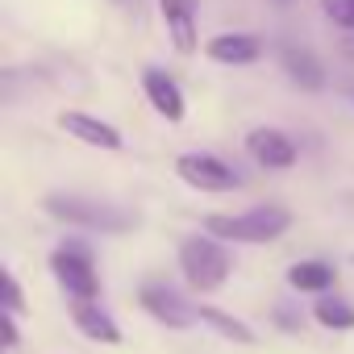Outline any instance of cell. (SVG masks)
<instances>
[{
    "label": "cell",
    "mask_w": 354,
    "mask_h": 354,
    "mask_svg": "<svg viewBox=\"0 0 354 354\" xmlns=\"http://www.w3.org/2000/svg\"><path fill=\"white\" fill-rule=\"evenodd\" d=\"M46 213L75 225V230H92V234H125V230H133V217L125 209L104 205V201H88V196H71V192H50Z\"/></svg>",
    "instance_id": "obj_1"
},
{
    "label": "cell",
    "mask_w": 354,
    "mask_h": 354,
    "mask_svg": "<svg viewBox=\"0 0 354 354\" xmlns=\"http://www.w3.org/2000/svg\"><path fill=\"white\" fill-rule=\"evenodd\" d=\"M180 271H184V279H188L196 292H217V288L230 279L234 259H230V250H225L221 242H213V238H188V242L180 246Z\"/></svg>",
    "instance_id": "obj_2"
},
{
    "label": "cell",
    "mask_w": 354,
    "mask_h": 354,
    "mask_svg": "<svg viewBox=\"0 0 354 354\" xmlns=\"http://www.w3.org/2000/svg\"><path fill=\"white\" fill-rule=\"evenodd\" d=\"M292 225V213L279 209V205H263V209H250L242 217H209V234L213 238H230V242H275L283 230Z\"/></svg>",
    "instance_id": "obj_3"
},
{
    "label": "cell",
    "mask_w": 354,
    "mask_h": 354,
    "mask_svg": "<svg viewBox=\"0 0 354 354\" xmlns=\"http://www.w3.org/2000/svg\"><path fill=\"white\" fill-rule=\"evenodd\" d=\"M50 271H55V279L67 288V296H75V300H96L100 279H96L92 250H88L84 242H63V246L50 254Z\"/></svg>",
    "instance_id": "obj_4"
},
{
    "label": "cell",
    "mask_w": 354,
    "mask_h": 354,
    "mask_svg": "<svg viewBox=\"0 0 354 354\" xmlns=\"http://www.w3.org/2000/svg\"><path fill=\"white\" fill-rule=\"evenodd\" d=\"M175 171H180L184 184H192V188H201V192H234V188L242 184L234 167H225L217 154H201V150L180 154V158H175Z\"/></svg>",
    "instance_id": "obj_5"
},
{
    "label": "cell",
    "mask_w": 354,
    "mask_h": 354,
    "mask_svg": "<svg viewBox=\"0 0 354 354\" xmlns=\"http://www.w3.org/2000/svg\"><path fill=\"white\" fill-rule=\"evenodd\" d=\"M142 308H146L154 321L171 325V329H188V325L196 321V308H192L180 292H175L171 283H158V279L142 283Z\"/></svg>",
    "instance_id": "obj_6"
},
{
    "label": "cell",
    "mask_w": 354,
    "mask_h": 354,
    "mask_svg": "<svg viewBox=\"0 0 354 354\" xmlns=\"http://www.w3.org/2000/svg\"><path fill=\"white\" fill-rule=\"evenodd\" d=\"M246 150H250V158H254L259 167H267V171H283V167L296 162V146H292V138L279 133V129H254V133L246 138Z\"/></svg>",
    "instance_id": "obj_7"
},
{
    "label": "cell",
    "mask_w": 354,
    "mask_h": 354,
    "mask_svg": "<svg viewBox=\"0 0 354 354\" xmlns=\"http://www.w3.org/2000/svg\"><path fill=\"white\" fill-rule=\"evenodd\" d=\"M162 21L180 55L196 50V0H162Z\"/></svg>",
    "instance_id": "obj_8"
},
{
    "label": "cell",
    "mask_w": 354,
    "mask_h": 354,
    "mask_svg": "<svg viewBox=\"0 0 354 354\" xmlns=\"http://www.w3.org/2000/svg\"><path fill=\"white\" fill-rule=\"evenodd\" d=\"M59 125H63L71 138L88 142V146H100V150H121V133H117L109 121H100V117H88V113H59Z\"/></svg>",
    "instance_id": "obj_9"
},
{
    "label": "cell",
    "mask_w": 354,
    "mask_h": 354,
    "mask_svg": "<svg viewBox=\"0 0 354 354\" xmlns=\"http://www.w3.org/2000/svg\"><path fill=\"white\" fill-rule=\"evenodd\" d=\"M142 88H146V96H150V104L167 117V121H180L184 117V92H180V84H175L167 71H158V67H146V75H142Z\"/></svg>",
    "instance_id": "obj_10"
},
{
    "label": "cell",
    "mask_w": 354,
    "mask_h": 354,
    "mask_svg": "<svg viewBox=\"0 0 354 354\" xmlns=\"http://www.w3.org/2000/svg\"><path fill=\"white\" fill-rule=\"evenodd\" d=\"M279 63H283V71H288L292 84L308 88V92L325 88V71H321V63H317L304 46H279Z\"/></svg>",
    "instance_id": "obj_11"
},
{
    "label": "cell",
    "mask_w": 354,
    "mask_h": 354,
    "mask_svg": "<svg viewBox=\"0 0 354 354\" xmlns=\"http://www.w3.org/2000/svg\"><path fill=\"white\" fill-rule=\"evenodd\" d=\"M75 325H80L92 342H104V346H117V342H121L117 321H113L96 300H75Z\"/></svg>",
    "instance_id": "obj_12"
},
{
    "label": "cell",
    "mask_w": 354,
    "mask_h": 354,
    "mask_svg": "<svg viewBox=\"0 0 354 354\" xmlns=\"http://www.w3.org/2000/svg\"><path fill=\"white\" fill-rule=\"evenodd\" d=\"M209 59L213 63H234V67L254 63L259 59V38L254 34H221V38L209 42Z\"/></svg>",
    "instance_id": "obj_13"
},
{
    "label": "cell",
    "mask_w": 354,
    "mask_h": 354,
    "mask_svg": "<svg viewBox=\"0 0 354 354\" xmlns=\"http://www.w3.org/2000/svg\"><path fill=\"white\" fill-rule=\"evenodd\" d=\"M288 283L296 288V292H325V288H333V267L329 263H296L292 271H288Z\"/></svg>",
    "instance_id": "obj_14"
},
{
    "label": "cell",
    "mask_w": 354,
    "mask_h": 354,
    "mask_svg": "<svg viewBox=\"0 0 354 354\" xmlns=\"http://www.w3.org/2000/svg\"><path fill=\"white\" fill-rule=\"evenodd\" d=\"M313 317H317L325 329H354V308H350L346 300H337V296L317 300V304H313Z\"/></svg>",
    "instance_id": "obj_15"
},
{
    "label": "cell",
    "mask_w": 354,
    "mask_h": 354,
    "mask_svg": "<svg viewBox=\"0 0 354 354\" xmlns=\"http://www.w3.org/2000/svg\"><path fill=\"white\" fill-rule=\"evenodd\" d=\"M201 317H205L209 325H217V329H221L225 337H234V342H242V346H250V342H254V333H250V325H242V321H234V317H230V313H221V308H209V304H205V308H201Z\"/></svg>",
    "instance_id": "obj_16"
},
{
    "label": "cell",
    "mask_w": 354,
    "mask_h": 354,
    "mask_svg": "<svg viewBox=\"0 0 354 354\" xmlns=\"http://www.w3.org/2000/svg\"><path fill=\"white\" fill-rule=\"evenodd\" d=\"M321 9L329 21H337L342 30H354V0H321Z\"/></svg>",
    "instance_id": "obj_17"
},
{
    "label": "cell",
    "mask_w": 354,
    "mask_h": 354,
    "mask_svg": "<svg viewBox=\"0 0 354 354\" xmlns=\"http://www.w3.org/2000/svg\"><path fill=\"white\" fill-rule=\"evenodd\" d=\"M0 279H5V313H17V308H21V288H17L13 271H5Z\"/></svg>",
    "instance_id": "obj_18"
},
{
    "label": "cell",
    "mask_w": 354,
    "mask_h": 354,
    "mask_svg": "<svg viewBox=\"0 0 354 354\" xmlns=\"http://www.w3.org/2000/svg\"><path fill=\"white\" fill-rule=\"evenodd\" d=\"M0 333H5V337H0L5 346H17V342H21V337H17V321H13V313H5V321H0Z\"/></svg>",
    "instance_id": "obj_19"
},
{
    "label": "cell",
    "mask_w": 354,
    "mask_h": 354,
    "mask_svg": "<svg viewBox=\"0 0 354 354\" xmlns=\"http://www.w3.org/2000/svg\"><path fill=\"white\" fill-rule=\"evenodd\" d=\"M271 5H279V9H288V5H292V0H271Z\"/></svg>",
    "instance_id": "obj_20"
},
{
    "label": "cell",
    "mask_w": 354,
    "mask_h": 354,
    "mask_svg": "<svg viewBox=\"0 0 354 354\" xmlns=\"http://www.w3.org/2000/svg\"><path fill=\"white\" fill-rule=\"evenodd\" d=\"M117 5H129V0H117Z\"/></svg>",
    "instance_id": "obj_21"
}]
</instances>
